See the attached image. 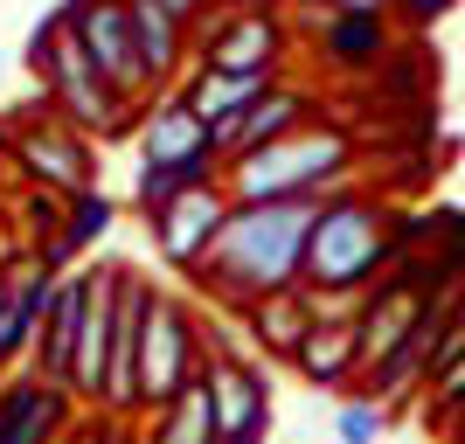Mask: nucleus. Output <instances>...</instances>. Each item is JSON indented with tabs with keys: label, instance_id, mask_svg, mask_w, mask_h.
Wrapping results in <instances>:
<instances>
[{
	"label": "nucleus",
	"instance_id": "dca6fc26",
	"mask_svg": "<svg viewBox=\"0 0 465 444\" xmlns=\"http://www.w3.org/2000/svg\"><path fill=\"white\" fill-rule=\"evenodd\" d=\"M63 430V389L21 375L0 382V444H49Z\"/></svg>",
	"mask_w": 465,
	"mask_h": 444
},
{
	"label": "nucleus",
	"instance_id": "f704fd0d",
	"mask_svg": "<svg viewBox=\"0 0 465 444\" xmlns=\"http://www.w3.org/2000/svg\"><path fill=\"white\" fill-rule=\"evenodd\" d=\"M459 444H465V417H459Z\"/></svg>",
	"mask_w": 465,
	"mask_h": 444
},
{
	"label": "nucleus",
	"instance_id": "7c9ffc66",
	"mask_svg": "<svg viewBox=\"0 0 465 444\" xmlns=\"http://www.w3.org/2000/svg\"><path fill=\"white\" fill-rule=\"evenodd\" d=\"M223 7H264V0H223Z\"/></svg>",
	"mask_w": 465,
	"mask_h": 444
},
{
	"label": "nucleus",
	"instance_id": "4be33fe9",
	"mask_svg": "<svg viewBox=\"0 0 465 444\" xmlns=\"http://www.w3.org/2000/svg\"><path fill=\"white\" fill-rule=\"evenodd\" d=\"M251 340L264 354H272V361H292V354H299V340H306L312 333V312H306V291L292 285V291H272V299H251Z\"/></svg>",
	"mask_w": 465,
	"mask_h": 444
},
{
	"label": "nucleus",
	"instance_id": "412c9836",
	"mask_svg": "<svg viewBox=\"0 0 465 444\" xmlns=\"http://www.w3.org/2000/svg\"><path fill=\"white\" fill-rule=\"evenodd\" d=\"M49 291H56V271L49 264L7 278V306H0V368L35 348V327H42V312H49Z\"/></svg>",
	"mask_w": 465,
	"mask_h": 444
},
{
	"label": "nucleus",
	"instance_id": "f3484780",
	"mask_svg": "<svg viewBox=\"0 0 465 444\" xmlns=\"http://www.w3.org/2000/svg\"><path fill=\"white\" fill-rule=\"evenodd\" d=\"M299 125H306V91L272 84L251 112L236 118V133L223 139V167H230V160H243V153H257V146H272V139H285V133H299Z\"/></svg>",
	"mask_w": 465,
	"mask_h": 444
},
{
	"label": "nucleus",
	"instance_id": "6ab92c4d",
	"mask_svg": "<svg viewBox=\"0 0 465 444\" xmlns=\"http://www.w3.org/2000/svg\"><path fill=\"white\" fill-rule=\"evenodd\" d=\"M139 153H146V167H160V160L215 153V139L202 133V118L188 112V97H160L153 112H146V125H139ZM215 160H223V153H215Z\"/></svg>",
	"mask_w": 465,
	"mask_h": 444
},
{
	"label": "nucleus",
	"instance_id": "39448f33",
	"mask_svg": "<svg viewBox=\"0 0 465 444\" xmlns=\"http://www.w3.org/2000/svg\"><path fill=\"white\" fill-rule=\"evenodd\" d=\"M194 375H202V361H194V320H188V306L167 299V291H153V299H146V327H139V403L167 409Z\"/></svg>",
	"mask_w": 465,
	"mask_h": 444
},
{
	"label": "nucleus",
	"instance_id": "aec40b11",
	"mask_svg": "<svg viewBox=\"0 0 465 444\" xmlns=\"http://www.w3.org/2000/svg\"><path fill=\"white\" fill-rule=\"evenodd\" d=\"M299 375H306L312 389H341L361 368V333H354V320H312V333L299 340Z\"/></svg>",
	"mask_w": 465,
	"mask_h": 444
},
{
	"label": "nucleus",
	"instance_id": "9b49d317",
	"mask_svg": "<svg viewBox=\"0 0 465 444\" xmlns=\"http://www.w3.org/2000/svg\"><path fill=\"white\" fill-rule=\"evenodd\" d=\"M84 291H91V271H63L56 291H49V312L35 327V382L70 389V354H77V327H84Z\"/></svg>",
	"mask_w": 465,
	"mask_h": 444
},
{
	"label": "nucleus",
	"instance_id": "c756f323",
	"mask_svg": "<svg viewBox=\"0 0 465 444\" xmlns=\"http://www.w3.org/2000/svg\"><path fill=\"white\" fill-rule=\"evenodd\" d=\"M327 15H382V0H320Z\"/></svg>",
	"mask_w": 465,
	"mask_h": 444
},
{
	"label": "nucleus",
	"instance_id": "cd10ccee",
	"mask_svg": "<svg viewBox=\"0 0 465 444\" xmlns=\"http://www.w3.org/2000/svg\"><path fill=\"white\" fill-rule=\"evenodd\" d=\"M160 7H167L181 28H202V21H209V0H160Z\"/></svg>",
	"mask_w": 465,
	"mask_h": 444
},
{
	"label": "nucleus",
	"instance_id": "2f4dec72",
	"mask_svg": "<svg viewBox=\"0 0 465 444\" xmlns=\"http://www.w3.org/2000/svg\"><path fill=\"white\" fill-rule=\"evenodd\" d=\"M0 306H7V271H0Z\"/></svg>",
	"mask_w": 465,
	"mask_h": 444
},
{
	"label": "nucleus",
	"instance_id": "4468645a",
	"mask_svg": "<svg viewBox=\"0 0 465 444\" xmlns=\"http://www.w3.org/2000/svg\"><path fill=\"white\" fill-rule=\"evenodd\" d=\"M424 312H430V291L424 285H382V291H375L369 306H361V320H354V333H361V368L375 375V368L417 333Z\"/></svg>",
	"mask_w": 465,
	"mask_h": 444
},
{
	"label": "nucleus",
	"instance_id": "1a4fd4ad",
	"mask_svg": "<svg viewBox=\"0 0 465 444\" xmlns=\"http://www.w3.org/2000/svg\"><path fill=\"white\" fill-rule=\"evenodd\" d=\"M202 382H209V403H215V444H251L272 430V389L251 361L215 354V361H202Z\"/></svg>",
	"mask_w": 465,
	"mask_h": 444
},
{
	"label": "nucleus",
	"instance_id": "5701e85b",
	"mask_svg": "<svg viewBox=\"0 0 465 444\" xmlns=\"http://www.w3.org/2000/svg\"><path fill=\"white\" fill-rule=\"evenodd\" d=\"M153 444H215V403H209V382H202V375L160 409Z\"/></svg>",
	"mask_w": 465,
	"mask_h": 444
},
{
	"label": "nucleus",
	"instance_id": "c85d7f7f",
	"mask_svg": "<svg viewBox=\"0 0 465 444\" xmlns=\"http://www.w3.org/2000/svg\"><path fill=\"white\" fill-rule=\"evenodd\" d=\"M382 7H403V15H417V21H430V15H445L451 0H382Z\"/></svg>",
	"mask_w": 465,
	"mask_h": 444
},
{
	"label": "nucleus",
	"instance_id": "b1692460",
	"mask_svg": "<svg viewBox=\"0 0 465 444\" xmlns=\"http://www.w3.org/2000/svg\"><path fill=\"white\" fill-rule=\"evenodd\" d=\"M320 49H327L333 63H375L389 49V28H382V15H327Z\"/></svg>",
	"mask_w": 465,
	"mask_h": 444
},
{
	"label": "nucleus",
	"instance_id": "9d476101",
	"mask_svg": "<svg viewBox=\"0 0 465 444\" xmlns=\"http://www.w3.org/2000/svg\"><path fill=\"white\" fill-rule=\"evenodd\" d=\"M112 312H118V271H91L84 291V327H77V354H70V396L104 403V368H112Z\"/></svg>",
	"mask_w": 465,
	"mask_h": 444
},
{
	"label": "nucleus",
	"instance_id": "0eeeda50",
	"mask_svg": "<svg viewBox=\"0 0 465 444\" xmlns=\"http://www.w3.org/2000/svg\"><path fill=\"white\" fill-rule=\"evenodd\" d=\"M42 77H49V91H56L63 125H84V133H112L118 112H125V104L104 91V77L91 70V56L77 49V35L63 28V15H56V28H42Z\"/></svg>",
	"mask_w": 465,
	"mask_h": 444
},
{
	"label": "nucleus",
	"instance_id": "2eb2a0df",
	"mask_svg": "<svg viewBox=\"0 0 465 444\" xmlns=\"http://www.w3.org/2000/svg\"><path fill=\"white\" fill-rule=\"evenodd\" d=\"M264 91H272L264 77H223V70H194L181 97H188V112L202 118V133H209V139H215V153H223V139L236 133V118L251 112Z\"/></svg>",
	"mask_w": 465,
	"mask_h": 444
},
{
	"label": "nucleus",
	"instance_id": "6e6552de",
	"mask_svg": "<svg viewBox=\"0 0 465 444\" xmlns=\"http://www.w3.org/2000/svg\"><path fill=\"white\" fill-rule=\"evenodd\" d=\"M223 215H230V194L215 188V181L174 194V202H160V209L146 215V222H153V251L167 257L174 271H194L202 257H209L215 230H223Z\"/></svg>",
	"mask_w": 465,
	"mask_h": 444
},
{
	"label": "nucleus",
	"instance_id": "f257e3e1",
	"mask_svg": "<svg viewBox=\"0 0 465 444\" xmlns=\"http://www.w3.org/2000/svg\"><path fill=\"white\" fill-rule=\"evenodd\" d=\"M320 202H230L223 230H215L209 257H202V285L215 299H272V291H292L299 271H306V236Z\"/></svg>",
	"mask_w": 465,
	"mask_h": 444
},
{
	"label": "nucleus",
	"instance_id": "20e7f679",
	"mask_svg": "<svg viewBox=\"0 0 465 444\" xmlns=\"http://www.w3.org/2000/svg\"><path fill=\"white\" fill-rule=\"evenodd\" d=\"M63 28L77 35V49L91 56V70L104 77V91L118 104L146 97V63H139V42H133V21H125V0H63Z\"/></svg>",
	"mask_w": 465,
	"mask_h": 444
},
{
	"label": "nucleus",
	"instance_id": "f8f14e48",
	"mask_svg": "<svg viewBox=\"0 0 465 444\" xmlns=\"http://www.w3.org/2000/svg\"><path fill=\"white\" fill-rule=\"evenodd\" d=\"M21 167H28V181H42V188H56V194H91V153H84V139L77 125H63V118H42V125H28L21 133Z\"/></svg>",
	"mask_w": 465,
	"mask_h": 444
},
{
	"label": "nucleus",
	"instance_id": "473e14b6",
	"mask_svg": "<svg viewBox=\"0 0 465 444\" xmlns=\"http://www.w3.org/2000/svg\"><path fill=\"white\" fill-rule=\"evenodd\" d=\"M451 409H459V417H465V396H451Z\"/></svg>",
	"mask_w": 465,
	"mask_h": 444
},
{
	"label": "nucleus",
	"instance_id": "bb28decb",
	"mask_svg": "<svg viewBox=\"0 0 465 444\" xmlns=\"http://www.w3.org/2000/svg\"><path fill=\"white\" fill-rule=\"evenodd\" d=\"M382 430H389V403H348L333 417V438L341 444H382Z\"/></svg>",
	"mask_w": 465,
	"mask_h": 444
},
{
	"label": "nucleus",
	"instance_id": "423d86ee",
	"mask_svg": "<svg viewBox=\"0 0 465 444\" xmlns=\"http://www.w3.org/2000/svg\"><path fill=\"white\" fill-rule=\"evenodd\" d=\"M278 63H285V21L272 7H223V21L202 28V70L278 84Z\"/></svg>",
	"mask_w": 465,
	"mask_h": 444
},
{
	"label": "nucleus",
	"instance_id": "393cba45",
	"mask_svg": "<svg viewBox=\"0 0 465 444\" xmlns=\"http://www.w3.org/2000/svg\"><path fill=\"white\" fill-rule=\"evenodd\" d=\"M215 167H223L215 153H194V160H160V167H139V209L153 215L160 202H174V194H188V188H202V181H215Z\"/></svg>",
	"mask_w": 465,
	"mask_h": 444
},
{
	"label": "nucleus",
	"instance_id": "ddd939ff",
	"mask_svg": "<svg viewBox=\"0 0 465 444\" xmlns=\"http://www.w3.org/2000/svg\"><path fill=\"white\" fill-rule=\"evenodd\" d=\"M146 299L133 271H118V312H112V368H104V409H139V327H146Z\"/></svg>",
	"mask_w": 465,
	"mask_h": 444
},
{
	"label": "nucleus",
	"instance_id": "a878e982",
	"mask_svg": "<svg viewBox=\"0 0 465 444\" xmlns=\"http://www.w3.org/2000/svg\"><path fill=\"white\" fill-rule=\"evenodd\" d=\"M104 230H112V194H97V188H91V194H77V202H70V230L49 236V251H42V257H49V264H63L77 243H97Z\"/></svg>",
	"mask_w": 465,
	"mask_h": 444
},
{
	"label": "nucleus",
	"instance_id": "a211bd4d",
	"mask_svg": "<svg viewBox=\"0 0 465 444\" xmlns=\"http://www.w3.org/2000/svg\"><path fill=\"white\" fill-rule=\"evenodd\" d=\"M125 21H133V42H139V63H146V84L167 91V77L181 70L188 56V28H181L160 0H125Z\"/></svg>",
	"mask_w": 465,
	"mask_h": 444
},
{
	"label": "nucleus",
	"instance_id": "72a5a7b5",
	"mask_svg": "<svg viewBox=\"0 0 465 444\" xmlns=\"http://www.w3.org/2000/svg\"><path fill=\"white\" fill-rule=\"evenodd\" d=\"M292 7H320V0H292Z\"/></svg>",
	"mask_w": 465,
	"mask_h": 444
},
{
	"label": "nucleus",
	"instance_id": "7ed1b4c3",
	"mask_svg": "<svg viewBox=\"0 0 465 444\" xmlns=\"http://www.w3.org/2000/svg\"><path fill=\"white\" fill-rule=\"evenodd\" d=\"M382 257H389V215L375 202H361V194H327L320 215H312L299 285L306 291H361Z\"/></svg>",
	"mask_w": 465,
	"mask_h": 444
},
{
	"label": "nucleus",
	"instance_id": "c9c22d12",
	"mask_svg": "<svg viewBox=\"0 0 465 444\" xmlns=\"http://www.w3.org/2000/svg\"><path fill=\"white\" fill-rule=\"evenodd\" d=\"M209 7H223V0H209Z\"/></svg>",
	"mask_w": 465,
	"mask_h": 444
},
{
	"label": "nucleus",
	"instance_id": "f03ea898",
	"mask_svg": "<svg viewBox=\"0 0 465 444\" xmlns=\"http://www.w3.org/2000/svg\"><path fill=\"white\" fill-rule=\"evenodd\" d=\"M348 174H354L348 133L306 118L299 133H285V139H272V146H257V153L230 160L223 194H230V202H327V194H341Z\"/></svg>",
	"mask_w": 465,
	"mask_h": 444
}]
</instances>
